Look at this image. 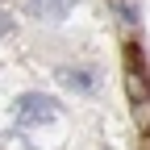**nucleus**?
Segmentation results:
<instances>
[{
    "mask_svg": "<svg viewBox=\"0 0 150 150\" xmlns=\"http://www.w3.org/2000/svg\"><path fill=\"white\" fill-rule=\"evenodd\" d=\"M71 8H75V0H25V13L38 21H63Z\"/></svg>",
    "mask_w": 150,
    "mask_h": 150,
    "instance_id": "3",
    "label": "nucleus"
},
{
    "mask_svg": "<svg viewBox=\"0 0 150 150\" xmlns=\"http://www.w3.org/2000/svg\"><path fill=\"white\" fill-rule=\"evenodd\" d=\"M13 117H17V125H21V129L50 125L54 117H59V100H54V96H42V92H25V96H17Z\"/></svg>",
    "mask_w": 150,
    "mask_h": 150,
    "instance_id": "1",
    "label": "nucleus"
},
{
    "mask_svg": "<svg viewBox=\"0 0 150 150\" xmlns=\"http://www.w3.org/2000/svg\"><path fill=\"white\" fill-rule=\"evenodd\" d=\"M54 75H59L63 88L79 92V96H92V92L100 88V71H96V67H59Z\"/></svg>",
    "mask_w": 150,
    "mask_h": 150,
    "instance_id": "2",
    "label": "nucleus"
}]
</instances>
